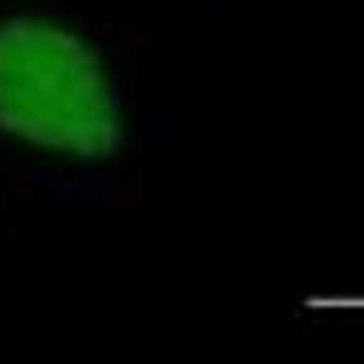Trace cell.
<instances>
[{
  "label": "cell",
  "mask_w": 364,
  "mask_h": 364,
  "mask_svg": "<svg viewBox=\"0 0 364 364\" xmlns=\"http://www.w3.org/2000/svg\"><path fill=\"white\" fill-rule=\"evenodd\" d=\"M0 127L58 162H110L127 110L105 53L58 18H0Z\"/></svg>",
  "instance_id": "obj_1"
}]
</instances>
